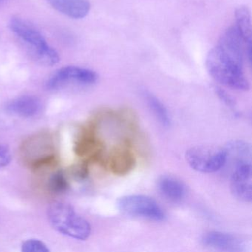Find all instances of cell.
<instances>
[{
  "mask_svg": "<svg viewBox=\"0 0 252 252\" xmlns=\"http://www.w3.org/2000/svg\"><path fill=\"white\" fill-rule=\"evenodd\" d=\"M12 153L7 144L0 142V169L8 166L12 160Z\"/></svg>",
  "mask_w": 252,
  "mask_h": 252,
  "instance_id": "20",
  "label": "cell"
},
{
  "mask_svg": "<svg viewBox=\"0 0 252 252\" xmlns=\"http://www.w3.org/2000/svg\"><path fill=\"white\" fill-rule=\"evenodd\" d=\"M117 207L123 215L133 218H144L160 222L164 220L166 214L156 200L149 196L132 194L118 200Z\"/></svg>",
  "mask_w": 252,
  "mask_h": 252,
  "instance_id": "5",
  "label": "cell"
},
{
  "mask_svg": "<svg viewBox=\"0 0 252 252\" xmlns=\"http://www.w3.org/2000/svg\"><path fill=\"white\" fill-rule=\"evenodd\" d=\"M204 246L217 250L225 252H242L246 249L245 242L239 237L222 231H212L202 236Z\"/></svg>",
  "mask_w": 252,
  "mask_h": 252,
  "instance_id": "11",
  "label": "cell"
},
{
  "mask_svg": "<svg viewBox=\"0 0 252 252\" xmlns=\"http://www.w3.org/2000/svg\"><path fill=\"white\" fill-rule=\"evenodd\" d=\"M157 187L160 195L171 203H180L187 194L185 184L172 175L160 177L158 181Z\"/></svg>",
  "mask_w": 252,
  "mask_h": 252,
  "instance_id": "13",
  "label": "cell"
},
{
  "mask_svg": "<svg viewBox=\"0 0 252 252\" xmlns=\"http://www.w3.org/2000/svg\"><path fill=\"white\" fill-rule=\"evenodd\" d=\"M23 153L27 164L36 170L54 166L57 161L54 144L46 135H38L28 140Z\"/></svg>",
  "mask_w": 252,
  "mask_h": 252,
  "instance_id": "7",
  "label": "cell"
},
{
  "mask_svg": "<svg viewBox=\"0 0 252 252\" xmlns=\"http://www.w3.org/2000/svg\"><path fill=\"white\" fill-rule=\"evenodd\" d=\"M74 150L76 155L88 164L96 163L104 166L105 147L97 135L95 122H91L82 128L78 135Z\"/></svg>",
  "mask_w": 252,
  "mask_h": 252,
  "instance_id": "6",
  "label": "cell"
},
{
  "mask_svg": "<svg viewBox=\"0 0 252 252\" xmlns=\"http://www.w3.org/2000/svg\"><path fill=\"white\" fill-rule=\"evenodd\" d=\"M48 218L51 226L63 235L78 240H85L91 234L89 222L63 202H54L48 209Z\"/></svg>",
  "mask_w": 252,
  "mask_h": 252,
  "instance_id": "1",
  "label": "cell"
},
{
  "mask_svg": "<svg viewBox=\"0 0 252 252\" xmlns=\"http://www.w3.org/2000/svg\"><path fill=\"white\" fill-rule=\"evenodd\" d=\"M230 189L235 198L245 203L252 199V162L236 165L230 178Z\"/></svg>",
  "mask_w": 252,
  "mask_h": 252,
  "instance_id": "10",
  "label": "cell"
},
{
  "mask_svg": "<svg viewBox=\"0 0 252 252\" xmlns=\"http://www.w3.org/2000/svg\"><path fill=\"white\" fill-rule=\"evenodd\" d=\"M189 166L201 173H213L222 169L227 161L225 147L215 146H196L186 152Z\"/></svg>",
  "mask_w": 252,
  "mask_h": 252,
  "instance_id": "4",
  "label": "cell"
},
{
  "mask_svg": "<svg viewBox=\"0 0 252 252\" xmlns=\"http://www.w3.org/2000/svg\"><path fill=\"white\" fill-rule=\"evenodd\" d=\"M59 12L72 19L85 18L91 9L88 0H47Z\"/></svg>",
  "mask_w": 252,
  "mask_h": 252,
  "instance_id": "14",
  "label": "cell"
},
{
  "mask_svg": "<svg viewBox=\"0 0 252 252\" xmlns=\"http://www.w3.org/2000/svg\"><path fill=\"white\" fill-rule=\"evenodd\" d=\"M98 74L94 70L76 66H67L57 70L47 81L46 88L50 91L60 89L70 83L92 85L98 81Z\"/></svg>",
  "mask_w": 252,
  "mask_h": 252,
  "instance_id": "9",
  "label": "cell"
},
{
  "mask_svg": "<svg viewBox=\"0 0 252 252\" xmlns=\"http://www.w3.org/2000/svg\"><path fill=\"white\" fill-rule=\"evenodd\" d=\"M143 97L159 123L165 127H169L172 121L170 114L164 104L157 97L148 91H143Z\"/></svg>",
  "mask_w": 252,
  "mask_h": 252,
  "instance_id": "16",
  "label": "cell"
},
{
  "mask_svg": "<svg viewBox=\"0 0 252 252\" xmlns=\"http://www.w3.org/2000/svg\"><path fill=\"white\" fill-rule=\"evenodd\" d=\"M23 252H48L49 248L42 240L39 239H28L23 242L21 246Z\"/></svg>",
  "mask_w": 252,
  "mask_h": 252,
  "instance_id": "19",
  "label": "cell"
},
{
  "mask_svg": "<svg viewBox=\"0 0 252 252\" xmlns=\"http://www.w3.org/2000/svg\"><path fill=\"white\" fill-rule=\"evenodd\" d=\"M206 67L209 75L224 86L245 91L250 88L249 81L245 76L243 67L227 58L216 46L208 54Z\"/></svg>",
  "mask_w": 252,
  "mask_h": 252,
  "instance_id": "2",
  "label": "cell"
},
{
  "mask_svg": "<svg viewBox=\"0 0 252 252\" xmlns=\"http://www.w3.org/2000/svg\"><path fill=\"white\" fill-rule=\"evenodd\" d=\"M116 117L119 119V122H122L128 129L135 132L138 128V120L136 114L132 110L125 109L122 110L119 113L116 114Z\"/></svg>",
  "mask_w": 252,
  "mask_h": 252,
  "instance_id": "18",
  "label": "cell"
},
{
  "mask_svg": "<svg viewBox=\"0 0 252 252\" xmlns=\"http://www.w3.org/2000/svg\"><path fill=\"white\" fill-rule=\"evenodd\" d=\"M48 189L54 194H62L67 192L70 187L65 174L62 170L57 171L51 177L48 184Z\"/></svg>",
  "mask_w": 252,
  "mask_h": 252,
  "instance_id": "17",
  "label": "cell"
},
{
  "mask_svg": "<svg viewBox=\"0 0 252 252\" xmlns=\"http://www.w3.org/2000/svg\"><path fill=\"white\" fill-rule=\"evenodd\" d=\"M11 30L27 45L33 58L40 64L54 66L60 62V56L51 48L36 28L18 17L11 19Z\"/></svg>",
  "mask_w": 252,
  "mask_h": 252,
  "instance_id": "3",
  "label": "cell"
},
{
  "mask_svg": "<svg viewBox=\"0 0 252 252\" xmlns=\"http://www.w3.org/2000/svg\"><path fill=\"white\" fill-rule=\"evenodd\" d=\"M136 156L130 140H124L106 156L104 167L113 175L124 176L130 173L136 165Z\"/></svg>",
  "mask_w": 252,
  "mask_h": 252,
  "instance_id": "8",
  "label": "cell"
},
{
  "mask_svg": "<svg viewBox=\"0 0 252 252\" xmlns=\"http://www.w3.org/2000/svg\"><path fill=\"white\" fill-rule=\"evenodd\" d=\"M2 1H3V0H0V3H1V2H2Z\"/></svg>",
  "mask_w": 252,
  "mask_h": 252,
  "instance_id": "22",
  "label": "cell"
},
{
  "mask_svg": "<svg viewBox=\"0 0 252 252\" xmlns=\"http://www.w3.org/2000/svg\"><path fill=\"white\" fill-rule=\"evenodd\" d=\"M215 93L219 97L221 101H223L228 107L231 108H234L236 106L235 101L233 97L230 94H228L226 91L220 88H215Z\"/></svg>",
  "mask_w": 252,
  "mask_h": 252,
  "instance_id": "21",
  "label": "cell"
},
{
  "mask_svg": "<svg viewBox=\"0 0 252 252\" xmlns=\"http://www.w3.org/2000/svg\"><path fill=\"white\" fill-rule=\"evenodd\" d=\"M234 26L246 44V49H252V20L250 12L246 7H240L236 11Z\"/></svg>",
  "mask_w": 252,
  "mask_h": 252,
  "instance_id": "15",
  "label": "cell"
},
{
  "mask_svg": "<svg viewBox=\"0 0 252 252\" xmlns=\"http://www.w3.org/2000/svg\"><path fill=\"white\" fill-rule=\"evenodd\" d=\"M43 104L34 95H22L8 103L6 110L14 116L22 118L35 117L42 112Z\"/></svg>",
  "mask_w": 252,
  "mask_h": 252,
  "instance_id": "12",
  "label": "cell"
}]
</instances>
